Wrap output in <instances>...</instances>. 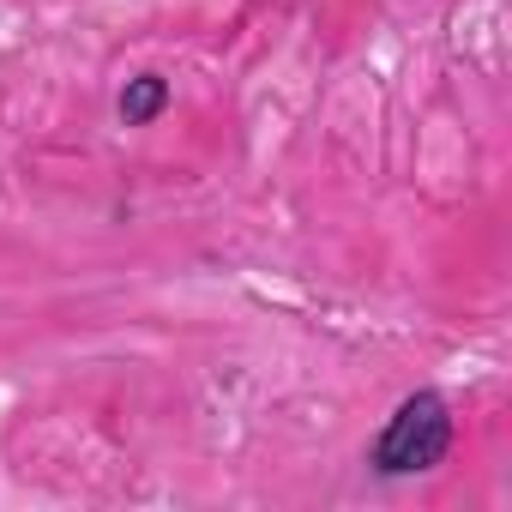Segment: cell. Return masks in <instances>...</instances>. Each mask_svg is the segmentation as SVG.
Segmentation results:
<instances>
[{
  "label": "cell",
  "mask_w": 512,
  "mask_h": 512,
  "mask_svg": "<svg viewBox=\"0 0 512 512\" xmlns=\"http://www.w3.org/2000/svg\"><path fill=\"white\" fill-rule=\"evenodd\" d=\"M452 452V410L440 392H410L392 422L380 428L374 440V470L380 476H416V470H434L440 458Z\"/></svg>",
  "instance_id": "obj_1"
},
{
  "label": "cell",
  "mask_w": 512,
  "mask_h": 512,
  "mask_svg": "<svg viewBox=\"0 0 512 512\" xmlns=\"http://www.w3.org/2000/svg\"><path fill=\"white\" fill-rule=\"evenodd\" d=\"M163 109H169V85H163L157 73L127 79V91H121V121H127V127H151Z\"/></svg>",
  "instance_id": "obj_2"
}]
</instances>
